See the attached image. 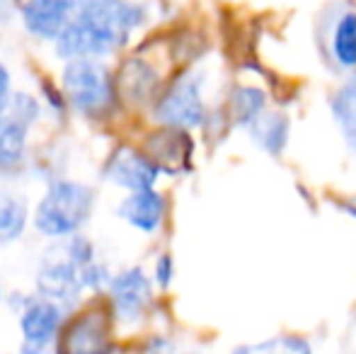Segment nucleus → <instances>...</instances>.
Instances as JSON below:
<instances>
[{
	"mask_svg": "<svg viewBox=\"0 0 356 354\" xmlns=\"http://www.w3.org/2000/svg\"><path fill=\"white\" fill-rule=\"evenodd\" d=\"M160 78L150 63L143 58H131L122 66L117 76L119 97H127L129 102H158Z\"/></svg>",
	"mask_w": 356,
	"mask_h": 354,
	"instance_id": "dca6fc26",
	"label": "nucleus"
},
{
	"mask_svg": "<svg viewBox=\"0 0 356 354\" xmlns=\"http://www.w3.org/2000/svg\"><path fill=\"white\" fill-rule=\"evenodd\" d=\"M95 189L78 179H54L34 209V228L44 238L78 236L95 211Z\"/></svg>",
	"mask_w": 356,
	"mask_h": 354,
	"instance_id": "7ed1b4c3",
	"label": "nucleus"
},
{
	"mask_svg": "<svg viewBox=\"0 0 356 354\" xmlns=\"http://www.w3.org/2000/svg\"><path fill=\"white\" fill-rule=\"evenodd\" d=\"M248 136L259 151L269 153V156H282L291 141V122L284 112L277 109H267L257 122H252L248 129Z\"/></svg>",
	"mask_w": 356,
	"mask_h": 354,
	"instance_id": "f3484780",
	"label": "nucleus"
},
{
	"mask_svg": "<svg viewBox=\"0 0 356 354\" xmlns=\"http://www.w3.org/2000/svg\"><path fill=\"white\" fill-rule=\"evenodd\" d=\"M112 277L114 274L99 257L90 265H80L78 260L68 255V250L61 243L56 250L42 257L37 267V277H34V287H37L39 296L51 298L68 311L80 301L83 291H107Z\"/></svg>",
	"mask_w": 356,
	"mask_h": 354,
	"instance_id": "f03ea898",
	"label": "nucleus"
},
{
	"mask_svg": "<svg viewBox=\"0 0 356 354\" xmlns=\"http://www.w3.org/2000/svg\"><path fill=\"white\" fill-rule=\"evenodd\" d=\"M153 277L143 267H127L114 274L107 287L109 311L114 321L127 325L143 321L153 306Z\"/></svg>",
	"mask_w": 356,
	"mask_h": 354,
	"instance_id": "1a4fd4ad",
	"label": "nucleus"
},
{
	"mask_svg": "<svg viewBox=\"0 0 356 354\" xmlns=\"http://www.w3.org/2000/svg\"><path fill=\"white\" fill-rule=\"evenodd\" d=\"M327 58L337 71L356 73V8H344L334 15L327 29Z\"/></svg>",
	"mask_w": 356,
	"mask_h": 354,
	"instance_id": "ddd939ff",
	"label": "nucleus"
},
{
	"mask_svg": "<svg viewBox=\"0 0 356 354\" xmlns=\"http://www.w3.org/2000/svg\"><path fill=\"white\" fill-rule=\"evenodd\" d=\"M330 117L349 153L356 156V73H349L327 99Z\"/></svg>",
	"mask_w": 356,
	"mask_h": 354,
	"instance_id": "2eb2a0df",
	"label": "nucleus"
},
{
	"mask_svg": "<svg viewBox=\"0 0 356 354\" xmlns=\"http://www.w3.org/2000/svg\"><path fill=\"white\" fill-rule=\"evenodd\" d=\"M42 104L29 92H13L0 107V172L19 168L27 158L29 131L39 122Z\"/></svg>",
	"mask_w": 356,
	"mask_h": 354,
	"instance_id": "0eeeda50",
	"label": "nucleus"
},
{
	"mask_svg": "<svg viewBox=\"0 0 356 354\" xmlns=\"http://www.w3.org/2000/svg\"><path fill=\"white\" fill-rule=\"evenodd\" d=\"M63 102L85 119H104L119 99L117 78L99 58H73L61 73Z\"/></svg>",
	"mask_w": 356,
	"mask_h": 354,
	"instance_id": "20e7f679",
	"label": "nucleus"
},
{
	"mask_svg": "<svg viewBox=\"0 0 356 354\" xmlns=\"http://www.w3.org/2000/svg\"><path fill=\"white\" fill-rule=\"evenodd\" d=\"M88 3L90 0H24L19 8L22 27L34 39L56 42Z\"/></svg>",
	"mask_w": 356,
	"mask_h": 354,
	"instance_id": "9d476101",
	"label": "nucleus"
},
{
	"mask_svg": "<svg viewBox=\"0 0 356 354\" xmlns=\"http://www.w3.org/2000/svg\"><path fill=\"white\" fill-rule=\"evenodd\" d=\"M207 76L197 68L179 73L168 88L160 92L153 107V117L160 127L192 131L207 124Z\"/></svg>",
	"mask_w": 356,
	"mask_h": 354,
	"instance_id": "39448f33",
	"label": "nucleus"
},
{
	"mask_svg": "<svg viewBox=\"0 0 356 354\" xmlns=\"http://www.w3.org/2000/svg\"><path fill=\"white\" fill-rule=\"evenodd\" d=\"M145 17L148 10L136 0H90L71 27L54 42L56 54L66 61L112 56L131 42Z\"/></svg>",
	"mask_w": 356,
	"mask_h": 354,
	"instance_id": "f257e3e1",
	"label": "nucleus"
},
{
	"mask_svg": "<svg viewBox=\"0 0 356 354\" xmlns=\"http://www.w3.org/2000/svg\"><path fill=\"white\" fill-rule=\"evenodd\" d=\"M153 284L158 289H170V284H172L175 279V257L170 255V252H163V255H158V260H155L153 265Z\"/></svg>",
	"mask_w": 356,
	"mask_h": 354,
	"instance_id": "412c9836",
	"label": "nucleus"
},
{
	"mask_svg": "<svg viewBox=\"0 0 356 354\" xmlns=\"http://www.w3.org/2000/svg\"><path fill=\"white\" fill-rule=\"evenodd\" d=\"M117 216L134 231L155 236L168 218V199L158 189H143V192H129L119 202Z\"/></svg>",
	"mask_w": 356,
	"mask_h": 354,
	"instance_id": "f8f14e48",
	"label": "nucleus"
},
{
	"mask_svg": "<svg viewBox=\"0 0 356 354\" xmlns=\"http://www.w3.org/2000/svg\"><path fill=\"white\" fill-rule=\"evenodd\" d=\"M145 350H148V354H175V342L165 335H155Z\"/></svg>",
	"mask_w": 356,
	"mask_h": 354,
	"instance_id": "4be33fe9",
	"label": "nucleus"
},
{
	"mask_svg": "<svg viewBox=\"0 0 356 354\" xmlns=\"http://www.w3.org/2000/svg\"><path fill=\"white\" fill-rule=\"evenodd\" d=\"M17 0H0V8H8V5H15Z\"/></svg>",
	"mask_w": 356,
	"mask_h": 354,
	"instance_id": "b1692460",
	"label": "nucleus"
},
{
	"mask_svg": "<svg viewBox=\"0 0 356 354\" xmlns=\"http://www.w3.org/2000/svg\"><path fill=\"white\" fill-rule=\"evenodd\" d=\"M230 354H315L310 340L296 332H282V335L267 337L259 342H248V345L235 347Z\"/></svg>",
	"mask_w": 356,
	"mask_h": 354,
	"instance_id": "aec40b11",
	"label": "nucleus"
},
{
	"mask_svg": "<svg viewBox=\"0 0 356 354\" xmlns=\"http://www.w3.org/2000/svg\"><path fill=\"white\" fill-rule=\"evenodd\" d=\"M102 175L107 182L117 184V187L127 189V192H143V189H155L160 168L141 148L119 146L104 161Z\"/></svg>",
	"mask_w": 356,
	"mask_h": 354,
	"instance_id": "9b49d317",
	"label": "nucleus"
},
{
	"mask_svg": "<svg viewBox=\"0 0 356 354\" xmlns=\"http://www.w3.org/2000/svg\"><path fill=\"white\" fill-rule=\"evenodd\" d=\"M10 308L19 316V352L22 354H47L56 345L63 325H66V308L61 303L44 298L39 293L24 296L22 291L10 296Z\"/></svg>",
	"mask_w": 356,
	"mask_h": 354,
	"instance_id": "423d86ee",
	"label": "nucleus"
},
{
	"mask_svg": "<svg viewBox=\"0 0 356 354\" xmlns=\"http://www.w3.org/2000/svg\"><path fill=\"white\" fill-rule=\"evenodd\" d=\"M267 92L257 86H235L228 97V119L233 127L248 129L267 112Z\"/></svg>",
	"mask_w": 356,
	"mask_h": 354,
	"instance_id": "a211bd4d",
	"label": "nucleus"
},
{
	"mask_svg": "<svg viewBox=\"0 0 356 354\" xmlns=\"http://www.w3.org/2000/svg\"><path fill=\"white\" fill-rule=\"evenodd\" d=\"M10 71H8V66L5 63H0V107H3L5 102H8V97L13 92H10Z\"/></svg>",
	"mask_w": 356,
	"mask_h": 354,
	"instance_id": "5701e85b",
	"label": "nucleus"
},
{
	"mask_svg": "<svg viewBox=\"0 0 356 354\" xmlns=\"http://www.w3.org/2000/svg\"><path fill=\"white\" fill-rule=\"evenodd\" d=\"M145 153L153 158L160 172H182L192 158V141H189L187 131L163 127V131L150 136Z\"/></svg>",
	"mask_w": 356,
	"mask_h": 354,
	"instance_id": "4468645a",
	"label": "nucleus"
},
{
	"mask_svg": "<svg viewBox=\"0 0 356 354\" xmlns=\"http://www.w3.org/2000/svg\"><path fill=\"white\" fill-rule=\"evenodd\" d=\"M29 221L27 199L17 192L0 189V248L13 246L24 236Z\"/></svg>",
	"mask_w": 356,
	"mask_h": 354,
	"instance_id": "6ab92c4d",
	"label": "nucleus"
},
{
	"mask_svg": "<svg viewBox=\"0 0 356 354\" xmlns=\"http://www.w3.org/2000/svg\"><path fill=\"white\" fill-rule=\"evenodd\" d=\"M3 296H5V293H3V287H0V301H3Z\"/></svg>",
	"mask_w": 356,
	"mask_h": 354,
	"instance_id": "393cba45",
	"label": "nucleus"
},
{
	"mask_svg": "<svg viewBox=\"0 0 356 354\" xmlns=\"http://www.w3.org/2000/svg\"><path fill=\"white\" fill-rule=\"evenodd\" d=\"M112 311L85 308L68 318L58 335L54 352L56 354H117L112 340Z\"/></svg>",
	"mask_w": 356,
	"mask_h": 354,
	"instance_id": "6e6552de",
	"label": "nucleus"
}]
</instances>
